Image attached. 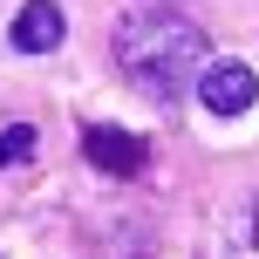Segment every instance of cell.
Returning <instances> with one entry per match:
<instances>
[{
	"mask_svg": "<svg viewBox=\"0 0 259 259\" xmlns=\"http://www.w3.org/2000/svg\"><path fill=\"white\" fill-rule=\"evenodd\" d=\"M116 68L137 96L150 103H178L184 89H198V75L211 68V41L198 21L170 7H137L116 21Z\"/></svg>",
	"mask_w": 259,
	"mask_h": 259,
	"instance_id": "obj_1",
	"label": "cell"
},
{
	"mask_svg": "<svg viewBox=\"0 0 259 259\" xmlns=\"http://www.w3.org/2000/svg\"><path fill=\"white\" fill-rule=\"evenodd\" d=\"M82 157H89L103 178H143V170H150V143L116 130V123H89L82 130Z\"/></svg>",
	"mask_w": 259,
	"mask_h": 259,
	"instance_id": "obj_2",
	"label": "cell"
},
{
	"mask_svg": "<svg viewBox=\"0 0 259 259\" xmlns=\"http://www.w3.org/2000/svg\"><path fill=\"white\" fill-rule=\"evenodd\" d=\"M198 103H205L211 116H246V109L259 103L252 62H219V55H211V68L198 75Z\"/></svg>",
	"mask_w": 259,
	"mask_h": 259,
	"instance_id": "obj_3",
	"label": "cell"
},
{
	"mask_svg": "<svg viewBox=\"0 0 259 259\" xmlns=\"http://www.w3.org/2000/svg\"><path fill=\"white\" fill-rule=\"evenodd\" d=\"M62 34H68L62 0H27V7H14V34H7V41H14L21 55H55Z\"/></svg>",
	"mask_w": 259,
	"mask_h": 259,
	"instance_id": "obj_4",
	"label": "cell"
},
{
	"mask_svg": "<svg viewBox=\"0 0 259 259\" xmlns=\"http://www.w3.org/2000/svg\"><path fill=\"white\" fill-rule=\"evenodd\" d=\"M34 123H21V116H14V123H0V170H14V164H27V157H34Z\"/></svg>",
	"mask_w": 259,
	"mask_h": 259,
	"instance_id": "obj_5",
	"label": "cell"
},
{
	"mask_svg": "<svg viewBox=\"0 0 259 259\" xmlns=\"http://www.w3.org/2000/svg\"><path fill=\"white\" fill-rule=\"evenodd\" d=\"M232 246H239V259H259V198H252L246 219H239V239H232Z\"/></svg>",
	"mask_w": 259,
	"mask_h": 259,
	"instance_id": "obj_6",
	"label": "cell"
}]
</instances>
